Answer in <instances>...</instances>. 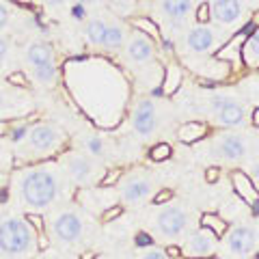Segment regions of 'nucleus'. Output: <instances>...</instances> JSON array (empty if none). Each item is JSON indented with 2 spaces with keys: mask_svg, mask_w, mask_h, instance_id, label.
Here are the masks:
<instances>
[{
  "mask_svg": "<svg viewBox=\"0 0 259 259\" xmlns=\"http://www.w3.org/2000/svg\"><path fill=\"white\" fill-rule=\"evenodd\" d=\"M257 259H259V253H257Z\"/></svg>",
  "mask_w": 259,
  "mask_h": 259,
  "instance_id": "obj_51",
  "label": "nucleus"
},
{
  "mask_svg": "<svg viewBox=\"0 0 259 259\" xmlns=\"http://www.w3.org/2000/svg\"><path fill=\"white\" fill-rule=\"evenodd\" d=\"M119 184H121L119 197H121V201H123V203H127V205L141 203V201L149 199L151 192H153V182H151L145 173L123 175Z\"/></svg>",
  "mask_w": 259,
  "mask_h": 259,
  "instance_id": "obj_11",
  "label": "nucleus"
},
{
  "mask_svg": "<svg viewBox=\"0 0 259 259\" xmlns=\"http://www.w3.org/2000/svg\"><path fill=\"white\" fill-rule=\"evenodd\" d=\"M69 192L71 186L65 180L59 162L44 160L11 168L5 203L26 216H44L69 199Z\"/></svg>",
  "mask_w": 259,
  "mask_h": 259,
  "instance_id": "obj_1",
  "label": "nucleus"
},
{
  "mask_svg": "<svg viewBox=\"0 0 259 259\" xmlns=\"http://www.w3.org/2000/svg\"><path fill=\"white\" fill-rule=\"evenodd\" d=\"M35 104L32 97L26 91V87H20L11 82L9 78L0 76V121L13 123L15 119L28 117Z\"/></svg>",
  "mask_w": 259,
  "mask_h": 259,
  "instance_id": "obj_7",
  "label": "nucleus"
},
{
  "mask_svg": "<svg viewBox=\"0 0 259 259\" xmlns=\"http://www.w3.org/2000/svg\"><path fill=\"white\" fill-rule=\"evenodd\" d=\"M125 175V171L121 166H115V168H110V171L104 173V177L100 180V184L97 186H102V188H112V186H117L121 182V177Z\"/></svg>",
  "mask_w": 259,
  "mask_h": 259,
  "instance_id": "obj_34",
  "label": "nucleus"
},
{
  "mask_svg": "<svg viewBox=\"0 0 259 259\" xmlns=\"http://www.w3.org/2000/svg\"><path fill=\"white\" fill-rule=\"evenodd\" d=\"M248 153V141L240 132H223L218 134L212 143V156L225 162H238L246 158Z\"/></svg>",
  "mask_w": 259,
  "mask_h": 259,
  "instance_id": "obj_9",
  "label": "nucleus"
},
{
  "mask_svg": "<svg viewBox=\"0 0 259 259\" xmlns=\"http://www.w3.org/2000/svg\"><path fill=\"white\" fill-rule=\"evenodd\" d=\"M253 125H255V127H259V106L253 110Z\"/></svg>",
  "mask_w": 259,
  "mask_h": 259,
  "instance_id": "obj_47",
  "label": "nucleus"
},
{
  "mask_svg": "<svg viewBox=\"0 0 259 259\" xmlns=\"http://www.w3.org/2000/svg\"><path fill=\"white\" fill-rule=\"evenodd\" d=\"M67 134L52 121H32L22 127V132L11 141L15 164H35L50 160L61 153L67 145Z\"/></svg>",
  "mask_w": 259,
  "mask_h": 259,
  "instance_id": "obj_2",
  "label": "nucleus"
},
{
  "mask_svg": "<svg viewBox=\"0 0 259 259\" xmlns=\"http://www.w3.org/2000/svg\"><path fill=\"white\" fill-rule=\"evenodd\" d=\"M15 15H18V7L11 0H0V32H7L13 26Z\"/></svg>",
  "mask_w": 259,
  "mask_h": 259,
  "instance_id": "obj_31",
  "label": "nucleus"
},
{
  "mask_svg": "<svg viewBox=\"0 0 259 259\" xmlns=\"http://www.w3.org/2000/svg\"><path fill=\"white\" fill-rule=\"evenodd\" d=\"M160 11L166 20L173 22L175 28H186L188 18L194 11L192 0H160Z\"/></svg>",
  "mask_w": 259,
  "mask_h": 259,
  "instance_id": "obj_18",
  "label": "nucleus"
},
{
  "mask_svg": "<svg viewBox=\"0 0 259 259\" xmlns=\"http://www.w3.org/2000/svg\"><path fill=\"white\" fill-rule=\"evenodd\" d=\"M173 156V147L168 143H158V145H153V147L149 149V158L153 162H164Z\"/></svg>",
  "mask_w": 259,
  "mask_h": 259,
  "instance_id": "obj_33",
  "label": "nucleus"
},
{
  "mask_svg": "<svg viewBox=\"0 0 259 259\" xmlns=\"http://www.w3.org/2000/svg\"><path fill=\"white\" fill-rule=\"evenodd\" d=\"M158 127V112L156 104L149 97H141L132 110V130L139 139H151Z\"/></svg>",
  "mask_w": 259,
  "mask_h": 259,
  "instance_id": "obj_10",
  "label": "nucleus"
},
{
  "mask_svg": "<svg viewBox=\"0 0 259 259\" xmlns=\"http://www.w3.org/2000/svg\"><path fill=\"white\" fill-rule=\"evenodd\" d=\"M121 214H123V205L115 203V205L106 207V209H104V212L100 214V221H102V223H110V221H115V218H119Z\"/></svg>",
  "mask_w": 259,
  "mask_h": 259,
  "instance_id": "obj_37",
  "label": "nucleus"
},
{
  "mask_svg": "<svg viewBox=\"0 0 259 259\" xmlns=\"http://www.w3.org/2000/svg\"><path fill=\"white\" fill-rule=\"evenodd\" d=\"M214 253H216L214 238L205 229L190 233V238L186 240V244L182 248V255L186 259H209V257H214Z\"/></svg>",
  "mask_w": 259,
  "mask_h": 259,
  "instance_id": "obj_16",
  "label": "nucleus"
},
{
  "mask_svg": "<svg viewBox=\"0 0 259 259\" xmlns=\"http://www.w3.org/2000/svg\"><path fill=\"white\" fill-rule=\"evenodd\" d=\"M44 236L50 246L59 248H80L89 236L87 216L76 205H59L44 221Z\"/></svg>",
  "mask_w": 259,
  "mask_h": 259,
  "instance_id": "obj_4",
  "label": "nucleus"
},
{
  "mask_svg": "<svg viewBox=\"0 0 259 259\" xmlns=\"http://www.w3.org/2000/svg\"><path fill=\"white\" fill-rule=\"evenodd\" d=\"M231 188L242 203L248 205L250 209H255V212H259V188L248 177L246 171H242V168L231 171Z\"/></svg>",
  "mask_w": 259,
  "mask_h": 259,
  "instance_id": "obj_15",
  "label": "nucleus"
},
{
  "mask_svg": "<svg viewBox=\"0 0 259 259\" xmlns=\"http://www.w3.org/2000/svg\"><path fill=\"white\" fill-rule=\"evenodd\" d=\"M41 250V233L26 214L0 205V259H35Z\"/></svg>",
  "mask_w": 259,
  "mask_h": 259,
  "instance_id": "obj_3",
  "label": "nucleus"
},
{
  "mask_svg": "<svg viewBox=\"0 0 259 259\" xmlns=\"http://www.w3.org/2000/svg\"><path fill=\"white\" fill-rule=\"evenodd\" d=\"M7 177H9V173H0V205L5 203V192H7Z\"/></svg>",
  "mask_w": 259,
  "mask_h": 259,
  "instance_id": "obj_44",
  "label": "nucleus"
},
{
  "mask_svg": "<svg viewBox=\"0 0 259 259\" xmlns=\"http://www.w3.org/2000/svg\"><path fill=\"white\" fill-rule=\"evenodd\" d=\"M164 255H166L168 259H180V257H182V248L175 246V244H171V246L164 248Z\"/></svg>",
  "mask_w": 259,
  "mask_h": 259,
  "instance_id": "obj_42",
  "label": "nucleus"
},
{
  "mask_svg": "<svg viewBox=\"0 0 259 259\" xmlns=\"http://www.w3.org/2000/svg\"><path fill=\"white\" fill-rule=\"evenodd\" d=\"M209 134V125L205 121H186L177 130V141L184 145H194L199 141H203Z\"/></svg>",
  "mask_w": 259,
  "mask_h": 259,
  "instance_id": "obj_21",
  "label": "nucleus"
},
{
  "mask_svg": "<svg viewBox=\"0 0 259 259\" xmlns=\"http://www.w3.org/2000/svg\"><path fill=\"white\" fill-rule=\"evenodd\" d=\"M248 26H250V28H253V30H255V28L259 26V9H255L253 13H250V20H248Z\"/></svg>",
  "mask_w": 259,
  "mask_h": 259,
  "instance_id": "obj_45",
  "label": "nucleus"
},
{
  "mask_svg": "<svg viewBox=\"0 0 259 259\" xmlns=\"http://www.w3.org/2000/svg\"><path fill=\"white\" fill-rule=\"evenodd\" d=\"M59 166H61L65 180L69 182L71 188H78V190L97 186L104 177V173H106L100 168L97 160H93L91 156H87L84 151H78V149L61 151Z\"/></svg>",
  "mask_w": 259,
  "mask_h": 259,
  "instance_id": "obj_6",
  "label": "nucleus"
},
{
  "mask_svg": "<svg viewBox=\"0 0 259 259\" xmlns=\"http://www.w3.org/2000/svg\"><path fill=\"white\" fill-rule=\"evenodd\" d=\"M248 32H253V28L246 24V28L244 30H240L236 32L229 41H225L221 48L216 50V61H231V63H238L242 61L240 56H242V44L246 41V37H248Z\"/></svg>",
  "mask_w": 259,
  "mask_h": 259,
  "instance_id": "obj_20",
  "label": "nucleus"
},
{
  "mask_svg": "<svg viewBox=\"0 0 259 259\" xmlns=\"http://www.w3.org/2000/svg\"><path fill=\"white\" fill-rule=\"evenodd\" d=\"M106 20L102 18H95V20H89L87 26H84V39L89 46L93 48H102V39H104V32H106Z\"/></svg>",
  "mask_w": 259,
  "mask_h": 259,
  "instance_id": "obj_27",
  "label": "nucleus"
},
{
  "mask_svg": "<svg viewBox=\"0 0 259 259\" xmlns=\"http://www.w3.org/2000/svg\"><path fill=\"white\" fill-rule=\"evenodd\" d=\"M225 242H227V248L231 250V255L250 257L257 248V231L253 229V227L240 225V227H236V229L225 233Z\"/></svg>",
  "mask_w": 259,
  "mask_h": 259,
  "instance_id": "obj_13",
  "label": "nucleus"
},
{
  "mask_svg": "<svg viewBox=\"0 0 259 259\" xmlns=\"http://www.w3.org/2000/svg\"><path fill=\"white\" fill-rule=\"evenodd\" d=\"M248 3L253 5V7H257V9H259V0H248Z\"/></svg>",
  "mask_w": 259,
  "mask_h": 259,
  "instance_id": "obj_48",
  "label": "nucleus"
},
{
  "mask_svg": "<svg viewBox=\"0 0 259 259\" xmlns=\"http://www.w3.org/2000/svg\"><path fill=\"white\" fill-rule=\"evenodd\" d=\"M182 82H184V69L180 65L171 63L164 71V82H162V93L164 95H175L177 91L182 89Z\"/></svg>",
  "mask_w": 259,
  "mask_h": 259,
  "instance_id": "obj_24",
  "label": "nucleus"
},
{
  "mask_svg": "<svg viewBox=\"0 0 259 259\" xmlns=\"http://www.w3.org/2000/svg\"><path fill=\"white\" fill-rule=\"evenodd\" d=\"M76 3H78L80 7H93V5L100 3V0H76Z\"/></svg>",
  "mask_w": 259,
  "mask_h": 259,
  "instance_id": "obj_46",
  "label": "nucleus"
},
{
  "mask_svg": "<svg viewBox=\"0 0 259 259\" xmlns=\"http://www.w3.org/2000/svg\"><path fill=\"white\" fill-rule=\"evenodd\" d=\"M173 199V190L171 188H164V190H160V192H156L153 194V203L156 205H164V203H168V201Z\"/></svg>",
  "mask_w": 259,
  "mask_h": 259,
  "instance_id": "obj_38",
  "label": "nucleus"
},
{
  "mask_svg": "<svg viewBox=\"0 0 259 259\" xmlns=\"http://www.w3.org/2000/svg\"><path fill=\"white\" fill-rule=\"evenodd\" d=\"M95 259H108V257H104V255H97Z\"/></svg>",
  "mask_w": 259,
  "mask_h": 259,
  "instance_id": "obj_49",
  "label": "nucleus"
},
{
  "mask_svg": "<svg viewBox=\"0 0 259 259\" xmlns=\"http://www.w3.org/2000/svg\"><path fill=\"white\" fill-rule=\"evenodd\" d=\"M15 166V156L9 136H0V173H11Z\"/></svg>",
  "mask_w": 259,
  "mask_h": 259,
  "instance_id": "obj_30",
  "label": "nucleus"
},
{
  "mask_svg": "<svg viewBox=\"0 0 259 259\" xmlns=\"http://www.w3.org/2000/svg\"><path fill=\"white\" fill-rule=\"evenodd\" d=\"M123 48H125V56L136 65H147L153 61V56H156V44L139 30H134L132 35L125 39Z\"/></svg>",
  "mask_w": 259,
  "mask_h": 259,
  "instance_id": "obj_14",
  "label": "nucleus"
},
{
  "mask_svg": "<svg viewBox=\"0 0 259 259\" xmlns=\"http://www.w3.org/2000/svg\"><path fill=\"white\" fill-rule=\"evenodd\" d=\"M242 61L248 69H259V26L248 32L246 41L242 44Z\"/></svg>",
  "mask_w": 259,
  "mask_h": 259,
  "instance_id": "obj_22",
  "label": "nucleus"
},
{
  "mask_svg": "<svg viewBox=\"0 0 259 259\" xmlns=\"http://www.w3.org/2000/svg\"><path fill=\"white\" fill-rule=\"evenodd\" d=\"M231 100H233V97L227 95V93H216V95H212V97H209V112H212V115H216V112L221 110L227 102H231Z\"/></svg>",
  "mask_w": 259,
  "mask_h": 259,
  "instance_id": "obj_36",
  "label": "nucleus"
},
{
  "mask_svg": "<svg viewBox=\"0 0 259 259\" xmlns=\"http://www.w3.org/2000/svg\"><path fill=\"white\" fill-rule=\"evenodd\" d=\"M22 67L24 74L30 78V82L37 87L52 89L59 82V63H56V52L48 41H28L22 48Z\"/></svg>",
  "mask_w": 259,
  "mask_h": 259,
  "instance_id": "obj_5",
  "label": "nucleus"
},
{
  "mask_svg": "<svg viewBox=\"0 0 259 259\" xmlns=\"http://www.w3.org/2000/svg\"><path fill=\"white\" fill-rule=\"evenodd\" d=\"M209 259H218V257H209Z\"/></svg>",
  "mask_w": 259,
  "mask_h": 259,
  "instance_id": "obj_50",
  "label": "nucleus"
},
{
  "mask_svg": "<svg viewBox=\"0 0 259 259\" xmlns=\"http://www.w3.org/2000/svg\"><path fill=\"white\" fill-rule=\"evenodd\" d=\"M218 180H221V168L218 166H207L205 168V182L207 184H216Z\"/></svg>",
  "mask_w": 259,
  "mask_h": 259,
  "instance_id": "obj_39",
  "label": "nucleus"
},
{
  "mask_svg": "<svg viewBox=\"0 0 259 259\" xmlns=\"http://www.w3.org/2000/svg\"><path fill=\"white\" fill-rule=\"evenodd\" d=\"M190 225V216L180 205H166L156 214V231L162 238H180Z\"/></svg>",
  "mask_w": 259,
  "mask_h": 259,
  "instance_id": "obj_8",
  "label": "nucleus"
},
{
  "mask_svg": "<svg viewBox=\"0 0 259 259\" xmlns=\"http://www.w3.org/2000/svg\"><path fill=\"white\" fill-rule=\"evenodd\" d=\"M39 5H44V7H48V9H61V7H65V3L67 0H37Z\"/></svg>",
  "mask_w": 259,
  "mask_h": 259,
  "instance_id": "obj_41",
  "label": "nucleus"
},
{
  "mask_svg": "<svg viewBox=\"0 0 259 259\" xmlns=\"http://www.w3.org/2000/svg\"><path fill=\"white\" fill-rule=\"evenodd\" d=\"M82 151L87 156H91L93 160H104L108 153V145L100 134H89L82 141Z\"/></svg>",
  "mask_w": 259,
  "mask_h": 259,
  "instance_id": "obj_26",
  "label": "nucleus"
},
{
  "mask_svg": "<svg viewBox=\"0 0 259 259\" xmlns=\"http://www.w3.org/2000/svg\"><path fill=\"white\" fill-rule=\"evenodd\" d=\"M35 259H80V257L74 255L71 250H65L59 246H46L35 255Z\"/></svg>",
  "mask_w": 259,
  "mask_h": 259,
  "instance_id": "obj_32",
  "label": "nucleus"
},
{
  "mask_svg": "<svg viewBox=\"0 0 259 259\" xmlns=\"http://www.w3.org/2000/svg\"><path fill=\"white\" fill-rule=\"evenodd\" d=\"M223 46V35L216 32L214 28L205 26H192L188 32H186V50L192 54H209L212 50H218Z\"/></svg>",
  "mask_w": 259,
  "mask_h": 259,
  "instance_id": "obj_12",
  "label": "nucleus"
},
{
  "mask_svg": "<svg viewBox=\"0 0 259 259\" xmlns=\"http://www.w3.org/2000/svg\"><path fill=\"white\" fill-rule=\"evenodd\" d=\"M194 20L201 26H205V24L212 22V9H209V3H201L199 7H194Z\"/></svg>",
  "mask_w": 259,
  "mask_h": 259,
  "instance_id": "obj_35",
  "label": "nucleus"
},
{
  "mask_svg": "<svg viewBox=\"0 0 259 259\" xmlns=\"http://www.w3.org/2000/svg\"><path fill=\"white\" fill-rule=\"evenodd\" d=\"M244 119H246V110L236 97H233L231 102H227L225 106L214 115V121L223 127H238V125L244 123Z\"/></svg>",
  "mask_w": 259,
  "mask_h": 259,
  "instance_id": "obj_19",
  "label": "nucleus"
},
{
  "mask_svg": "<svg viewBox=\"0 0 259 259\" xmlns=\"http://www.w3.org/2000/svg\"><path fill=\"white\" fill-rule=\"evenodd\" d=\"M248 177L253 180L255 184H259V158H255L253 162H250V166H248Z\"/></svg>",
  "mask_w": 259,
  "mask_h": 259,
  "instance_id": "obj_40",
  "label": "nucleus"
},
{
  "mask_svg": "<svg viewBox=\"0 0 259 259\" xmlns=\"http://www.w3.org/2000/svg\"><path fill=\"white\" fill-rule=\"evenodd\" d=\"M13 61H15V44H13V37H9L7 32H0V74L11 67Z\"/></svg>",
  "mask_w": 259,
  "mask_h": 259,
  "instance_id": "obj_28",
  "label": "nucleus"
},
{
  "mask_svg": "<svg viewBox=\"0 0 259 259\" xmlns=\"http://www.w3.org/2000/svg\"><path fill=\"white\" fill-rule=\"evenodd\" d=\"M130 26H134V30L143 32V35H147L153 44H160L162 41L160 28L156 26V22H151L149 18H132V20H130Z\"/></svg>",
  "mask_w": 259,
  "mask_h": 259,
  "instance_id": "obj_29",
  "label": "nucleus"
},
{
  "mask_svg": "<svg viewBox=\"0 0 259 259\" xmlns=\"http://www.w3.org/2000/svg\"><path fill=\"white\" fill-rule=\"evenodd\" d=\"M125 30L119 26V24H106V32H104V39H102V48L108 52H119L121 48L125 46Z\"/></svg>",
  "mask_w": 259,
  "mask_h": 259,
  "instance_id": "obj_23",
  "label": "nucleus"
},
{
  "mask_svg": "<svg viewBox=\"0 0 259 259\" xmlns=\"http://www.w3.org/2000/svg\"><path fill=\"white\" fill-rule=\"evenodd\" d=\"M201 229L209 231L214 238H225V233L229 231V223H227L223 216H218L214 212H207V214L201 216Z\"/></svg>",
  "mask_w": 259,
  "mask_h": 259,
  "instance_id": "obj_25",
  "label": "nucleus"
},
{
  "mask_svg": "<svg viewBox=\"0 0 259 259\" xmlns=\"http://www.w3.org/2000/svg\"><path fill=\"white\" fill-rule=\"evenodd\" d=\"M139 259H168L164 255V250H147V253H143Z\"/></svg>",
  "mask_w": 259,
  "mask_h": 259,
  "instance_id": "obj_43",
  "label": "nucleus"
},
{
  "mask_svg": "<svg viewBox=\"0 0 259 259\" xmlns=\"http://www.w3.org/2000/svg\"><path fill=\"white\" fill-rule=\"evenodd\" d=\"M209 9H212V22L223 26H236L244 15L242 0H209Z\"/></svg>",
  "mask_w": 259,
  "mask_h": 259,
  "instance_id": "obj_17",
  "label": "nucleus"
}]
</instances>
